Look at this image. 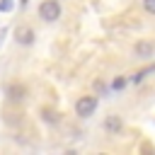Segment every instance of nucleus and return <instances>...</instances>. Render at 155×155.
<instances>
[{
  "label": "nucleus",
  "instance_id": "f257e3e1",
  "mask_svg": "<svg viewBox=\"0 0 155 155\" xmlns=\"http://www.w3.org/2000/svg\"><path fill=\"white\" fill-rule=\"evenodd\" d=\"M94 109H97V97H92V94H85V97H80V99L75 102V114H78L80 119L92 116Z\"/></svg>",
  "mask_w": 155,
  "mask_h": 155
},
{
  "label": "nucleus",
  "instance_id": "f03ea898",
  "mask_svg": "<svg viewBox=\"0 0 155 155\" xmlns=\"http://www.w3.org/2000/svg\"><path fill=\"white\" fill-rule=\"evenodd\" d=\"M39 15H41L44 22H56V19L61 17V5H58V0H44V2L39 5Z\"/></svg>",
  "mask_w": 155,
  "mask_h": 155
},
{
  "label": "nucleus",
  "instance_id": "7ed1b4c3",
  "mask_svg": "<svg viewBox=\"0 0 155 155\" xmlns=\"http://www.w3.org/2000/svg\"><path fill=\"white\" fill-rule=\"evenodd\" d=\"M133 53H136V58H153V53H155V44L148 41V39H143V41H138V44L133 46Z\"/></svg>",
  "mask_w": 155,
  "mask_h": 155
},
{
  "label": "nucleus",
  "instance_id": "20e7f679",
  "mask_svg": "<svg viewBox=\"0 0 155 155\" xmlns=\"http://www.w3.org/2000/svg\"><path fill=\"white\" fill-rule=\"evenodd\" d=\"M121 128H124V121H121V116H116V114H109V116L104 119V131H107V133L116 136Z\"/></svg>",
  "mask_w": 155,
  "mask_h": 155
},
{
  "label": "nucleus",
  "instance_id": "39448f33",
  "mask_svg": "<svg viewBox=\"0 0 155 155\" xmlns=\"http://www.w3.org/2000/svg\"><path fill=\"white\" fill-rule=\"evenodd\" d=\"M15 36H17V41H19V44L29 46V44L34 41V29H31V27H19V29L15 31Z\"/></svg>",
  "mask_w": 155,
  "mask_h": 155
},
{
  "label": "nucleus",
  "instance_id": "423d86ee",
  "mask_svg": "<svg viewBox=\"0 0 155 155\" xmlns=\"http://www.w3.org/2000/svg\"><path fill=\"white\" fill-rule=\"evenodd\" d=\"M150 73H155V65H153V63H150V65H145V68H140L136 75H131V82H133V85H138V82H143Z\"/></svg>",
  "mask_w": 155,
  "mask_h": 155
},
{
  "label": "nucleus",
  "instance_id": "0eeeda50",
  "mask_svg": "<svg viewBox=\"0 0 155 155\" xmlns=\"http://www.w3.org/2000/svg\"><path fill=\"white\" fill-rule=\"evenodd\" d=\"M10 99H24V87L12 85V87H10Z\"/></svg>",
  "mask_w": 155,
  "mask_h": 155
},
{
  "label": "nucleus",
  "instance_id": "6e6552de",
  "mask_svg": "<svg viewBox=\"0 0 155 155\" xmlns=\"http://www.w3.org/2000/svg\"><path fill=\"white\" fill-rule=\"evenodd\" d=\"M143 10L148 15H155V0H143Z\"/></svg>",
  "mask_w": 155,
  "mask_h": 155
},
{
  "label": "nucleus",
  "instance_id": "1a4fd4ad",
  "mask_svg": "<svg viewBox=\"0 0 155 155\" xmlns=\"http://www.w3.org/2000/svg\"><path fill=\"white\" fill-rule=\"evenodd\" d=\"M12 10V0H2L0 2V12H10Z\"/></svg>",
  "mask_w": 155,
  "mask_h": 155
},
{
  "label": "nucleus",
  "instance_id": "9d476101",
  "mask_svg": "<svg viewBox=\"0 0 155 155\" xmlns=\"http://www.w3.org/2000/svg\"><path fill=\"white\" fill-rule=\"evenodd\" d=\"M124 85H126V80H124V78H116V80L111 82V87H114V90H121Z\"/></svg>",
  "mask_w": 155,
  "mask_h": 155
}]
</instances>
